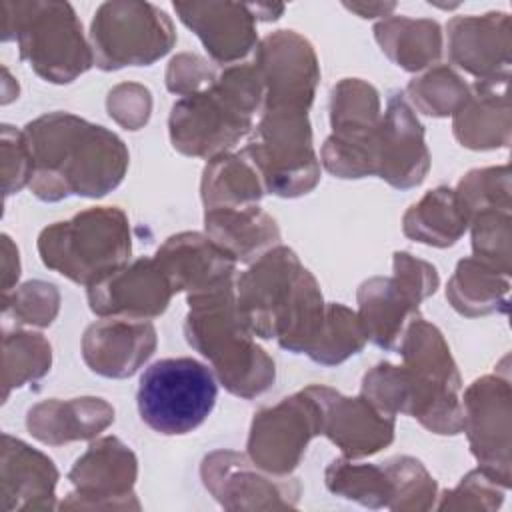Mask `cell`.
Instances as JSON below:
<instances>
[{
    "instance_id": "obj_1",
    "label": "cell",
    "mask_w": 512,
    "mask_h": 512,
    "mask_svg": "<svg viewBox=\"0 0 512 512\" xmlns=\"http://www.w3.org/2000/svg\"><path fill=\"white\" fill-rule=\"evenodd\" d=\"M26 136L32 156L30 186L44 200L102 196L124 176L126 148L102 126L56 112L28 124Z\"/></svg>"
},
{
    "instance_id": "obj_2",
    "label": "cell",
    "mask_w": 512,
    "mask_h": 512,
    "mask_svg": "<svg viewBox=\"0 0 512 512\" xmlns=\"http://www.w3.org/2000/svg\"><path fill=\"white\" fill-rule=\"evenodd\" d=\"M190 304L186 338L212 360L226 388L244 398L264 392L274 380V364L244 332L228 282L190 296Z\"/></svg>"
},
{
    "instance_id": "obj_3",
    "label": "cell",
    "mask_w": 512,
    "mask_h": 512,
    "mask_svg": "<svg viewBox=\"0 0 512 512\" xmlns=\"http://www.w3.org/2000/svg\"><path fill=\"white\" fill-rule=\"evenodd\" d=\"M4 40L16 38L20 56L50 82H70L90 68L92 54L68 2H2Z\"/></svg>"
},
{
    "instance_id": "obj_4",
    "label": "cell",
    "mask_w": 512,
    "mask_h": 512,
    "mask_svg": "<svg viewBox=\"0 0 512 512\" xmlns=\"http://www.w3.org/2000/svg\"><path fill=\"white\" fill-rule=\"evenodd\" d=\"M218 384L208 366L194 358H162L140 376L136 404L154 432L180 436L196 430L212 412Z\"/></svg>"
},
{
    "instance_id": "obj_5",
    "label": "cell",
    "mask_w": 512,
    "mask_h": 512,
    "mask_svg": "<svg viewBox=\"0 0 512 512\" xmlns=\"http://www.w3.org/2000/svg\"><path fill=\"white\" fill-rule=\"evenodd\" d=\"M38 248L46 266L74 282H100L130 254L126 218L120 210H86L46 228Z\"/></svg>"
},
{
    "instance_id": "obj_6",
    "label": "cell",
    "mask_w": 512,
    "mask_h": 512,
    "mask_svg": "<svg viewBox=\"0 0 512 512\" xmlns=\"http://www.w3.org/2000/svg\"><path fill=\"white\" fill-rule=\"evenodd\" d=\"M94 60L104 70L142 66L164 56L176 40L166 12L148 2H106L92 20Z\"/></svg>"
},
{
    "instance_id": "obj_7",
    "label": "cell",
    "mask_w": 512,
    "mask_h": 512,
    "mask_svg": "<svg viewBox=\"0 0 512 512\" xmlns=\"http://www.w3.org/2000/svg\"><path fill=\"white\" fill-rule=\"evenodd\" d=\"M394 266L396 274L402 276V284L398 280L374 278L362 284L358 294L364 332L382 348H392L402 320L412 312V306L438 286L434 266L414 260L410 254H396Z\"/></svg>"
},
{
    "instance_id": "obj_8",
    "label": "cell",
    "mask_w": 512,
    "mask_h": 512,
    "mask_svg": "<svg viewBox=\"0 0 512 512\" xmlns=\"http://www.w3.org/2000/svg\"><path fill=\"white\" fill-rule=\"evenodd\" d=\"M174 10L220 62L242 58L256 40L254 6L230 2H174Z\"/></svg>"
},
{
    "instance_id": "obj_9",
    "label": "cell",
    "mask_w": 512,
    "mask_h": 512,
    "mask_svg": "<svg viewBox=\"0 0 512 512\" xmlns=\"http://www.w3.org/2000/svg\"><path fill=\"white\" fill-rule=\"evenodd\" d=\"M156 264L172 290H194V296L226 284L234 270L232 256L198 234L170 238L158 252Z\"/></svg>"
},
{
    "instance_id": "obj_10",
    "label": "cell",
    "mask_w": 512,
    "mask_h": 512,
    "mask_svg": "<svg viewBox=\"0 0 512 512\" xmlns=\"http://www.w3.org/2000/svg\"><path fill=\"white\" fill-rule=\"evenodd\" d=\"M330 398L324 408V430L348 456L372 454L392 440L390 414H378L364 398H340L336 392H330Z\"/></svg>"
},
{
    "instance_id": "obj_11",
    "label": "cell",
    "mask_w": 512,
    "mask_h": 512,
    "mask_svg": "<svg viewBox=\"0 0 512 512\" xmlns=\"http://www.w3.org/2000/svg\"><path fill=\"white\" fill-rule=\"evenodd\" d=\"M92 370L104 376H130L154 350V328L134 320H104L90 326L84 334V358L90 360L112 350Z\"/></svg>"
},
{
    "instance_id": "obj_12",
    "label": "cell",
    "mask_w": 512,
    "mask_h": 512,
    "mask_svg": "<svg viewBox=\"0 0 512 512\" xmlns=\"http://www.w3.org/2000/svg\"><path fill=\"white\" fill-rule=\"evenodd\" d=\"M376 38L382 44V50L390 54L396 62L406 46H414L422 50L430 60L440 54V28L432 20H410V18H394L376 26Z\"/></svg>"
},
{
    "instance_id": "obj_13",
    "label": "cell",
    "mask_w": 512,
    "mask_h": 512,
    "mask_svg": "<svg viewBox=\"0 0 512 512\" xmlns=\"http://www.w3.org/2000/svg\"><path fill=\"white\" fill-rule=\"evenodd\" d=\"M346 8L358 12L362 18H368V16L372 18L374 12H378V16H382V14H386V10H394V4H368V6H364V4H346Z\"/></svg>"
}]
</instances>
